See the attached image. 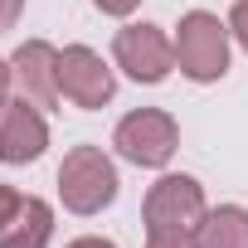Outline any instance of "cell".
<instances>
[{
	"mask_svg": "<svg viewBox=\"0 0 248 248\" xmlns=\"http://www.w3.org/2000/svg\"><path fill=\"white\" fill-rule=\"evenodd\" d=\"M175 63L190 83H219L229 73V20L190 10L175 25Z\"/></svg>",
	"mask_w": 248,
	"mask_h": 248,
	"instance_id": "6da1fadb",
	"label": "cell"
},
{
	"mask_svg": "<svg viewBox=\"0 0 248 248\" xmlns=\"http://www.w3.org/2000/svg\"><path fill=\"white\" fill-rule=\"evenodd\" d=\"M117 166L102 146H73L59 166V200L73 214H102L117 200Z\"/></svg>",
	"mask_w": 248,
	"mask_h": 248,
	"instance_id": "7a4b0ae2",
	"label": "cell"
},
{
	"mask_svg": "<svg viewBox=\"0 0 248 248\" xmlns=\"http://www.w3.org/2000/svg\"><path fill=\"white\" fill-rule=\"evenodd\" d=\"M141 214H146V238H195L209 204L195 175H161L146 190Z\"/></svg>",
	"mask_w": 248,
	"mask_h": 248,
	"instance_id": "3957f363",
	"label": "cell"
},
{
	"mask_svg": "<svg viewBox=\"0 0 248 248\" xmlns=\"http://www.w3.org/2000/svg\"><path fill=\"white\" fill-rule=\"evenodd\" d=\"M112 146L122 161H132L141 170H161L170 166L175 146H180V127H175V117L161 112V107H137L117 122V132H112Z\"/></svg>",
	"mask_w": 248,
	"mask_h": 248,
	"instance_id": "277c9868",
	"label": "cell"
},
{
	"mask_svg": "<svg viewBox=\"0 0 248 248\" xmlns=\"http://www.w3.org/2000/svg\"><path fill=\"white\" fill-rule=\"evenodd\" d=\"M112 59L132 83H166L175 68V39L161 25H122L112 39Z\"/></svg>",
	"mask_w": 248,
	"mask_h": 248,
	"instance_id": "5b68a950",
	"label": "cell"
},
{
	"mask_svg": "<svg viewBox=\"0 0 248 248\" xmlns=\"http://www.w3.org/2000/svg\"><path fill=\"white\" fill-rule=\"evenodd\" d=\"M59 88H63V97H68L73 107L97 112V107L112 102V93H117V73L102 63L97 49H88V44H68V49H59Z\"/></svg>",
	"mask_w": 248,
	"mask_h": 248,
	"instance_id": "8992f818",
	"label": "cell"
},
{
	"mask_svg": "<svg viewBox=\"0 0 248 248\" xmlns=\"http://www.w3.org/2000/svg\"><path fill=\"white\" fill-rule=\"evenodd\" d=\"M49 146V127L30 97H5L0 102V161L5 166H30Z\"/></svg>",
	"mask_w": 248,
	"mask_h": 248,
	"instance_id": "52a82bcc",
	"label": "cell"
},
{
	"mask_svg": "<svg viewBox=\"0 0 248 248\" xmlns=\"http://www.w3.org/2000/svg\"><path fill=\"white\" fill-rule=\"evenodd\" d=\"M10 73H15L20 97H30L34 107H59V97H63V88H59V49L49 39L20 44L15 59H10Z\"/></svg>",
	"mask_w": 248,
	"mask_h": 248,
	"instance_id": "ba28073f",
	"label": "cell"
},
{
	"mask_svg": "<svg viewBox=\"0 0 248 248\" xmlns=\"http://www.w3.org/2000/svg\"><path fill=\"white\" fill-rule=\"evenodd\" d=\"M49 238H54V209H49V200L25 195V209L10 219L5 233H0V248H49Z\"/></svg>",
	"mask_w": 248,
	"mask_h": 248,
	"instance_id": "9c48e42d",
	"label": "cell"
},
{
	"mask_svg": "<svg viewBox=\"0 0 248 248\" xmlns=\"http://www.w3.org/2000/svg\"><path fill=\"white\" fill-rule=\"evenodd\" d=\"M195 248H248V209L243 204H219L200 219Z\"/></svg>",
	"mask_w": 248,
	"mask_h": 248,
	"instance_id": "30bf717a",
	"label": "cell"
},
{
	"mask_svg": "<svg viewBox=\"0 0 248 248\" xmlns=\"http://www.w3.org/2000/svg\"><path fill=\"white\" fill-rule=\"evenodd\" d=\"M25 209V195L20 190H10V185H0V233H5L10 229V219Z\"/></svg>",
	"mask_w": 248,
	"mask_h": 248,
	"instance_id": "8fae6325",
	"label": "cell"
},
{
	"mask_svg": "<svg viewBox=\"0 0 248 248\" xmlns=\"http://www.w3.org/2000/svg\"><path fill=\"white\" fill-rule=\"evenodd\" d=\"M229 34L248 49V0H233V10H229Z\"/></svg>",
	"mask_w": 248,
	"mask_h": 248,
	"instance_id": "7c38bea8",
	"label": "cell"
},
{
	"mask_svg": "<svg viewBox=\"0 0 248 248\" xmlns=\"http://www.w3.org/2000/svg\"><path fill=\"white\" fill-rule=\"evenodd\" d=\"M93 5H97L102 15H117V20H122V15H132V10L141 5V0H93Z\"/></svg>",
	"mask_w": 248,
	"mask_h": 248,
	"instance_id": "4fadbf2b",
	"label": "cell"
},
{
	"mask_svg": "<svg viewBox=\"0 0 248 248\" xmlns=\"http://www.w3.org/2000/svg\"><path fill=\"white\" fill-rule=\"evenodd\" d=\"M20 15H25V0H0V30H15Z\"/></svg>",
	"mask_w": 248,
	"mask_h": 248,
	"instance_id": "5bb4252c",
	"label": "cell"
},
{
	"mask_svg": "<svg viewBox=\"0 0 248 248\" xmlns=\"http://www.w3.org/2000/svg\"><path fill=\"white\" fill-rule=\"evenodd\" d=\"M146 248H195V238H146Z\"/></svg>",
	"mask_w": 248,
	"mask_h": 248,
	"instance_id": "9a60e30c",
	"label": "cell"
},
{
	"mask_svg": "<svg viewBox=\"0 0 248 248\" xmlns=\"http://www.w3.org/2000/svg\"><path fill=\"white\" fill-rule=\"evenodd\" d=\"M63 248H117V243H112V238H93V233H88V238H73V243H63Z\"/></svg>",
	"mask_w": 248,
	"mask_h": 248,
	"instance_id": "2e32d148",
	"label": "cell"
},
{
	"mask_svg": "<svg viewBox=\"0 0 248 248\" xmlns=\"http://www.w3.org/2000/svg\"><path fill=\"white\" fill-rule=\"evenodd\" d=\"M10 83H15V73H10V63H5V59H0V102L10 97Z\"/></svg>",
	"mask_w": 248,
	"mask_h": 248,
	"instance_id": "e0dca14e",
	"label": "cell"
}]
</instances>
